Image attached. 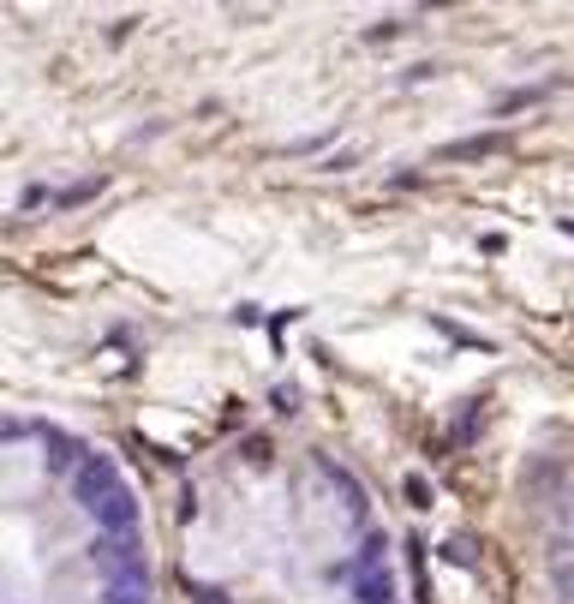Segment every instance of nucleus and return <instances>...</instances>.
<instances>
[{
	"label": "nucleus",
	"mask_w": 574,
	"mask_h": 604,
	"mask_svg": "<svg viewBox=\"0 0 574 604\" xmlns=\"http://www.w3.org/2000/svg\"><path fill=\"white\" fill-rule=\"evenodd\" d=\"M72 497H79L102 526H114V533L138 521V503H132V491H126L120 467H114L108 455H79V467H72Z\"/></svg>",
	"instance_id": "obj_1"
},
{
	"label": "nucleus",
	"mask_w": 574,
	"mask_h": 604,
	"mask_svg": "<svg viewBox=\"0 0 574 604\" xmlns=\"http://www.w3.org/2000/svg\"><path fill=\"white\" fill-rule=\"evenodd\" d=\"M360 599H365V604H395V581H389V569H383V557H365V569H360Z\"/></svg>",
	"instance_id": "obj_2"
}]
</instances>
